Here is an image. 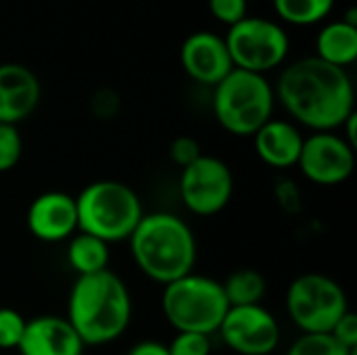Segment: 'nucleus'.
I'll return each mask as SVG.
<instances>
[{
	"instance_id": "ddd939ff",
	"label": "nucleus",
	"mask_w": 357,
	"mask_h": 355,
	"mask_svg": "<svg viewBox=\"0 0 357 355\" xmlns=\"http://www.w3.org/2000/svg\"><path fill=\"white\" fill-rule=\"evenodd\" d=\"M180 63L192 82L209 88H215L234 69L224 38L211 31L190 33L182 42Z\"/></svg>"
},
{
	"instance_id": "1a4fd4ad",
	"label": "nucleus",
	"mask_w": 357,
	"mask_h": 355,
	"mask_svg": "<svg viewBox=\"0 0 357 355\" xmlns=\"http://www.w3.org/2000/svg\"><path fill=\"white\" fill-rule=\"evenodd\" d=\"M180 201L199 216L209 218L224 211L234 192V176L230 165L215 155H201L195 163L180 169Z\"/></svg>"
},
{
	"instance_id": "2eb2a0df",
	"label": "nucleus",
	"mask_w": 357,
	"mask_h": 355,
	"mask_svg": "<svg viewBox=\"0 0 357 355\" xmlns=\"http://www.w3.org/2000/svg\"><path fill=\"white\" fill-rule=\"evenodd\" d=\"M86 345L63 316H36L25 322L19 355H84Z\"/></svg>"
},
{
	"instance_id": "5701e85b",
	"label": "nucleus",
	"mask_w": 357,
	"mask_h": 355,
	"mask_svg": "<svg viewBox=\"0 0 357 355\" xmlns=\"http://www.w3.org/2000/svg\"><path fill=\"white\" fill-rule=\"evenodd\" d=\"M27 318L13 308H0V349H17Z\"/></svg>"
},
{
	"instance_id": "c85d7f7f",
	"label": "nucleus",
	"mask_w": 357,
	"mask_h": 355,
	"mask_svg": "<svg viewBox=\"0 0 357 355\" xmlns=\"http://www.w3.org/2000/svg\"><path fill=\"white\" fill-rule=\"evenodd\" d=\"M335 341H339L343 347H347V349H356L357 347V316L351 312V310H347L343 316H341V320L333 326V331L328 333Z\"/></svg>"
},
{
	"instance_id": "9b49d317",
	"label": "nucleus",
	"mask_w": 357,
	"mask_h": 355,
	"mask_svg": "<svg viewBox=\"0 0 357 355\" xmlns=\"http://www.w3.org/2000/svg\"><path fill=\"white\" fill-rule=\"evenodd\" d=\"M299 172L318 186H337L356 169V149L337 132H312L303 138Z\"/></svg>"
},
{
	"instance_id": "b1692460",
	"label": "nucleus",
	"mask_w": 357,
	"mask_h": 355,
	"mask_svg": "<svg viewBox=\"0 0 357 355\" xmlns=\"http://www.w3.org/2000/svg\"><path fill=\"white\" fill-rule=\"evenodd\" d=\"M165 347L169 355H211V337L199 333H176Z\"/></svg>"
},
{
	"instance_id": "a211bd4d",
	"label": "nucleus",
	"mask_w": 357,
	"mask_h": 355,
	"mask_svg": "<svg viewBox=\"0 0 357 355\" xmlns=\"http://www.w3.org/2000/svg\"><path fill=\"white\" fill-rule=\"evenodd\" d=\"M111 245L90 236L86 232H75L67 245V262L77 276H90L109 270Z\"/></svg>"
},
{
	"instance_id": "393cba45",
	"label": "nucleus",
	"mask_w": 357,
	"mask_h": 355,
	"mask_svg": "<svg viewBox=\"0 0 357 355\" xmlns=\"http://www.w3.org/2000/svg\"><path fill=\"white\" fill-rule=\"evenodd\" d=\"M201 155H203L201 144H199V140L192 138V136H178V138H174L172 144H169V159H172L180 169L186 167V165H190V163H195Z\"/></svg>"
},
{
	"instance_id": "f8f14e48",
	"label": "nucleus",
	"mask_w": 357,
	"mask_h": 355,
	"mask_svg": "<svg viewBox=\"0 0 357 355\" xmlns=\"http://www.w3.org/2000/svg\"><path fill=\"white\" fill-rule=\"evenodd\" d=\"M27 230L42 243L69 241L77 232L75 197L63 190H46L27 207Z\"/></svg>"
},
{
	"instance_id": "20e7f679",
	"label": "nucleus",
	"mask_w": 357,
	"mask_h": 355,
	"mask_svg": "<svg viewBox=\"0 0 357 355\" xmlns=\"http://www.w3.org/2000/svg\"><path fill=\"white\" fill-rule=\"evenodd\" d=\"M77 232H86L107 245L128 241L144 216L138 192L119 180H96L75 197Z\"/></svg>"
},
{
	"instance_id": "aec40b11",
	"label": "nucleus",
	"mask_w": 357,
	"mask_h": 355,
	"mask_svg": "<svg viewBox=\"0 0 357 355\" xmlns=\"http://www.w3.org/2000/svg\"><path fill=\"white\" fill-rule=\"evenodd\" d=\"M335 0H274L278 17L291 25H314L324 21Z\"/></svg>"
},
{
	"instance_id": "7c9ffc66",
	"label": "nucleus",
	"mask_w": 357,
	"mask_h": 355,
	"mask_svg": "<svg viewBox=\"0 0 357 355\" xmlns=\"http://www.w3.org/2000/svg\"><path fill=\"white\" fill-rule=\"evenodd\" d=\"M341 21H345V23H349V25L357 27V8L356 6H349V8H347V15H345Z\"/></svg>"
},
{
	"instance_id": "412c9836",
	"label": "nucleus",
	"mask_w": 357,
	"mask_h": 355,
	"mask_svg": "<svg viewBox=\"0 0 357 355\" xmlns=\"http://www.w3.org/2000/svg\"><path fill=\"white\" fill-rule=\"evenodd\" d=\"M351 352L331 335H301L293 341L287 355H351Z\"/></svg>"
},
{
	"instance_id": "cd10ccee",
	"label": "nucleus",
	"mask_w": 357,
	"mask_h": 355,
	"mask_svg": "<svg viewBox=\"0 0 357 355\" xmlns=\"http://www.w3.org/2000/svg\"><path fill=\"white\" fill-rule=\"evenodd\" d=\"M119 105H121V100H119L117 92L111 90V88H100L90 98V111L98 119H111V117H115L119 113Z\"/></svg>"
},
{
	"instance_id": "f257e3e1",
	"label": "nucleus",
	"mask_w": 357,
	"mask_h": 355,
	"mask_svg": "<svg viewBox=\"0 0 357 355\" xmlns=\"http://www.w3.org/2000/svg\"><path fill=\"white\" fill-rule=\"evenodd\" d=\"M284 111L312 132H337L356 113V90L347 69L303 56L282 69L274 86Z\"/></svg>"
},
{
	"instance_id": "6e6552de",
	"label": "nucleus",
	"mask_w": 357,
	"mask_h": 355,
	"mask_svg": "<svg viewBox=\"0 0 357 355\" xmlns=\"http://www.w3.org/2000/svg\"><path fill=\"white\" fill-rule=\"evenodd\" d=\"M234 69L266 75L280 67L291 50L289 33L282 25L266 17H245L228 27L224 38Z\"/></svg>"
},
{
	"instance_id": "9d476101",
	"label": "nucleus",
	"mask_w": 357,
	"mask_h": 355,
	"mask_svg": "<svg viewBox=\"0 0 357 355\" xmlns=\"http://www.w3.org/2000/svg\"><path fill=\"white\" fill-rule=\"evenodd\" d=\"M218 335L236 355H270L280 345V324L261 303L230 308Z\"/></svg>"
},
{
	"instance_id": "0eeeda50",
	"label": "nucleus",
	"mask_w": 357,
	"mask_h": 355,
	"mask_svg": "<svg viewBox=\"0 0 357 355\" xmlns=\"http://www.w3.org/2000/svg\"><path fill=\"white\" fill-rule=\"evenodd\" d=\"M347 310V293L331 276L307 272L287 289V312L301 335H328Z\"/></svg>"
},
{
	"instance_id": "dca6fc26",
	"label": "nucleus",
	"mask_w": 357,
	"mask_h": 355,
	"mask_svg": "<svg viewBox=\"0 0 357 355\" xmlns=\"http://www.w3.org/2000/svg\"><path fill=\"white\" fill-rule=\"evenodd\" d=\"M303 134L293 121L287 119H270L255 134L253 144L257 157L272 169H289L295 167L303 146Z\"/></svg>"
},
{
	"instance_id": "c756f323",
	"label": "nucleus",
	"mask_w": 357,
	"mask_h": 355,
	"mask_svg": "<svg viewBox=\"0 0 357 355\" xmlns=\"http://www.w3.org/2000/svg\"><path fill=\"white\" fill-rule=\"evenodd\" d=\"M126 355H169L165 343H157V341H140L134 347H130V352Z\"/></svg>"
},
{
	"instance_id": "423d86ee",
	"label": "nucleus",
	"mask_w": 357,
	"mask_h": 355,
	"mask_svg": "<svg viewBox=\"0 0 357 355\" xmlns=\"http://www.w3.org/2000/svg\"><path fill=\"white\" fill-rule=\"evenodd\" d=\"M161 310L176 333H199L211 337L218 333L230 305L222 282L190 272L163 287Z\"/></svg>"
},
{
	"instance_id": "6ab92c4d",
	"label": "nucleus",
	"mask_w": 357,
	"mask_h": 355,
	"mask_svg": "<svg viewBox=\"0 0 357 355\" xmlns=\"http://www.w3.org/2000/svg\"><path fill=\"white\" fill-rule=\"evenodd\" d=\"M226 301L230 308L241 305H259L266 297V278L259 270L253 268H238L222 282Z\"/></svg>"
},
{
	"instance_id": "4468645a",
	"label": "nucleus",
	"mask_w": 357,
	"mask_h": 355,
	"mask_svg": "<svg viewBox=\"0 0 357 355\" xmlns=\"http://www.w3.org/2000/svg\"><path fill=\"white\" fill-rule=\"evenodd\" d=\"M42 86L38 75L21 63L0 65V123L17 126L40 105Z\"/></svg>"
},
{
	"instance_id": "39448f33",
	"label": "nucleus",
	"mask_w": 357,
	"mask_h": 355,
	"mask_svg": "<svg viewBox=\"0 0 357 355\" xmlns=\"http://www.w3.org/2000/svg\"><path fill=\"white\" fill-rule=\"evenodd\" d=\"M274 86L266 75L232 69L213 88L215 121L232 136H253L274 113Z\"/></svg>"
},
{
	"instance_id": "bb28decb",
	"label": "nucleus",
	"mask_w": 357,
	"mask_h": 355,
	"mask_svg": "<svg viewBox=\"0 0 357 355\" xmlns=\"http://www.w3.org/2000/svg\"><path fill=\"white\" fill-rule=\"evenodd\" d=\"M209 10L220 23L232 27L247 17V0H209Z\"/></svg>"
},
{
	"instance_id": "a878e982",
	"label": "nucleus",
	"mask_w": 357,
	"mask_h": 355,
	"mask_svg": "<svg viewBox=\"0 0 357 355\" xmlns=\"http://www.w3.org/2000/svg\"><path fill=\"white\" fill-rule=\"evenodd\" d=\"M274 199L280 205V209L289 216H295L301 211V190L295 180L280 178L274 186Z\"/></svg>"
},
{
	"instance_id": "7ed1b4c3",
	"label": "nucleus",
	"mask_w": 357,
	"mask_h": 355,
	"mask_svg": "<svg viewBox=\"0 0 357 355\" xmlns=\"http://www.w3.org/2000/svg\"><path fill=\"white\" fill-rule=\"evenodd\" d=\"M128 243L136 268L146 278L163 287L195 272V232L182 218L174 213H144Z\"/></svg>"
},
{
	"instance_id": "f3484780",
	"label": "nucleus",
	"mask_w": 357,
	"mask_h": 355,
	"mask_svg": "<svg viewBox=\"0 0 357 355\" xmlns=\"http://www.w3.org/2000/svg\"><path fill=\"white\" fill-rule=\"evenodd\" d=\"M324 63L347 69L357 59V27L345 21L326 23L316 36V54Z\"/></svg>"
},
{
	"instance_id": "f03ea898",
	"label": "nucleus",
	"mask_w": 357,
	"mask_h": 355,
	"mask_svg": "<svg viewBox=\"0 0 357 355\" xmlns=\"http://www.w3.org/2000/svg\"><path fill=\"white\" fill-rule=\"evenodd\" d=\"M65 318L86 347L117 341L132 322L128 285L111 270L77 276L69 291Z\"/></svg>"
},
{
	"instance_id": "4be33fe9",
	"label": "nucleus",
	"mask_w": 357,
	"mask_h": 355,
	"mask_svg": "<svg viewBox=\"0 0 357 355\" xmlns=\"http://www.w3.org/2000/svg\"><path fill=\"white\" fill-rule=\"evenodd\" d=\"M23 155V138L17 126L0 123V174L10 172Z\"/></svg>"
}]
</instances>
